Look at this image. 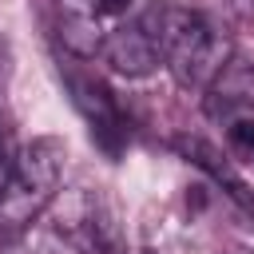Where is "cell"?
Wrapping results in <instances>:
<instances>
[{
	"label": "cell",
	"mask_w": 254,
	"mask_h": 254,
	"mask_svg": "<svg viewBox=\"0 0 254 254\" xmlns=\"http://www.w3.org/2000/svg\"><path fill=\"white\" fill-rule=\"evenodd\" d=\"M91 8H95V16H123L131 8V0H91Z\"/></svg>",
	"instance_id": "cell-9"
},
{
	"label": "cell",
	"mask_w": 254,
	"mask_h": 254,
	"mask_svg": "<svg viewBox=\"0 0 254 254\" xmlns=\"http://www.w3.org/2000/svg\"><path fill=\"white\" fill-rule=\"evenodd\" d=\"M4 71H8V40L0 36V79H4Z\"/></svg>",
	"instance_id": "cell-10"
},
{
	"label": "cell",
	"mask_w": 254,
	"mask_h": 254,
	"mask_svg": "<svg viewBox=\"0 0 254 254\" xmlns=\"http://www.w3.org/2000/svg\"><path fill=\"white\" fill-rule=\"evenodd\" d=\"M175 147H179V151H183L198 171H206V175H210V179H214V183H218V187H222V190H226V194H230L246 214H254V190L242 183V175L226 163V155H222L218 147H210L206 139H194V135L175 139Z\"/></svg>",
	"instance_id": "cell-6"
},
{
	"label": "cell",
	"mask_w": 254,
	"mask_h": 254,
	"mask_svg": "<svg viewBox=\"0 0 254 254\" xmlns=\"http://www.w3.org/2000/svg\"><path fill=\"white\" fill-rule=\"evenodd\" d=\"M202 107H206L210 119H222V123L250 115V111H254V64L230 56L226 67L206 83Z\"/></svg>",
	"instance_id": "cell-4"
},
{
	"label": "cell",
	"mask_w": 254,
	"mask_h": 254,
	"mask_svg": "<svg viewBox=\"0 0 254 254\" xmlns=\"http://www.w3.org/2000/svg\"><path fill=\"white\" fill-rule=\"evenodd\" d=\"M60 40H64V48L71 56H83V60L103 52V44H107L95 12H67V16H60Z\"/></svg>",
	"instance_id": "cell-7"
},
{
	"label": "cell",
	"mask_w": 254,
	"mask_h": 254,
	"mask_svg": "<svg viewBox=\"0 0 254 254\" xmlns=\"http://www.w3.org/2000/svg\"><path fill=\"white\" fill-rule=\"evenodd\" d=\"M226 254H254V250H250V246H230Z\"/></svg>",
	"instance_id": "cell-11"
},
{
	"label": "cell",
	"mask_w": 254,
	"mask_h": 254,
	"mask_svg": "<svg viewBox=\"0 0 254 254\" xmlns=\"http://www.w3.org/2000/svg\"><path fill=\"white\" fill-rule=\"evenodd\" d=\"M60 171H64V143L44 135L32 139L24 151H16L12 175L0 187V230H24L52 198L60 187Z\"/></svg>",
	"instance_id": "cell-2"
},
{
	"label": "cell",
	"mask_w": 254,
	"mask_h": 254,
	"mask_svg": "<svg viewBox=\"0 0 254 254\" xmlns=\"http://www.w3.org/2000/svg\"><path fill=\"white\" fill-rule=\"evenodd\" d=\"M226 127H230V131H226V139H230V151H234L238 159L254 163V119H250V115H242V119H230Z\"/></svg>",
	"instance_id": "cell-8"
},
{
	"label": "cell",
	"mask_w": 254,
	"mask_h": 254,
	"mask_svg": "<svg viewBox=\"0 0 254 254\" xmlns=\"http://www.w3.org/2000/svg\"><path fill=\"white\" fill-rule=\"evenodd\" d=\"M67 87H71V99H75V107L83 111V119L91 123V135H95V143L103 147V151H119V143L127 139V127H123V115H119V107H115V99H111V91L99 83V79H91V75H67Z\"/></svg>",
	"instance_id": "cell-3"
},
{
	"label": "cell",
	"mask_w": 254,
	"mask_h": 254,
	"mask_svg": "<svg viewBox=\"0 0 254 254\" xmlns=\"http://www.w3.org/2000/svg\"><path fill=\"white\" fill-rule=\"evenodd\" d=\"M103 60H107L119 75L139 79V75L155 71V64H163V52H159L155 32H151L143 20H135V24H119V28H111V32H107Z\"/></svg>",
	"instance_id": "cell-5"
},
{
	"label": "cell",
	"mask_w": 254,
	"mask_h": 254,
	"mask_svg": "<svg viewBox=\"0 0 254 254\" xmlns=\"http://www.w3.org/2000/svg\"><path fill=\"white\" fill-rule=\"evenodd\" d=\"M139 20L155 32L163 64L171 67L175 83H183V87L206 91V83L230 60V36L206 12L179 8V4H159L155 0Z\"/></svg>",
	"instance_id": "cell-1"
}]
</instances>
